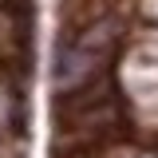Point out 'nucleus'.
I'll return each mask as SVG.
<instances>
[{
  "label": "nucleus",
  "mask_w": 158,
  "mask_h": 158,
  "mask_svg": "<svg viewBox=\"0 0 158 158\" xmlns=\"http://www.w3.org/2000/svg\"><path fill=\"white\" fill-rule=\"evenodd\" d=\"M8 71H12V67L0 63V138L8 135L12 118H16V87H12V75H8Z\"/></svg>",
  "instance_id": "1"
},
{
  "label": "nucleus",
  "mask_w": 158,
  "mask_h": 158,
  "mask_svg": "<svg viewBox=\"0 0 158 158\" xmlns=\"http://www.w3.org/2000/svg\"><path fill=\"white\" fill-rule=\"evenodd\" d=\"M127 12L135 24H158V0H127Z\"/></svg>",
  "instance_id": "2"
},
{
  "label": "nucleus",
  "mask_w": 158,
  "mask_h": 158,
  "mask_svg": "<svg viewBox=\"0 0 158 158\" xmlns=\"http://www.w3.org/2000/svg\"><path fill=\"white\" fill-rule=\"evenodd\" d=\"M111 158H158V142H142V138H135L131 146L115 150Z\"/></svg>",
  "instance_id": "3"
}]
</instances>
